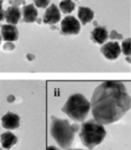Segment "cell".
Listing matches in <instances>:
<instances>
[{"label": "cell", "instance_id": "cell-1", "mask_svg": "<svg viewBox=\"0 0 131 150\" xmlns=\"http://www.w3.org/2000/svg\"><path fill=\"white\" fill-rule=\"evenodd\" d=\"M90 104L94 119L104 125H111L130 110L131 97L123 82L106 80L95 88Z\"/></svg>", "mask_w": 131, "mask_h": 150}, {"label": "cell", "instance_id": "cell-2", "mask_svg": "<svg viewBox=\"0 0 131 150\" xmlns=\"http://www.w3.org/2000/svg\"><path fill=\"white\" fill-rule=\"evenodd\" d=\"M74 127L67 119L51 117L50 135L62 149H69L75 139Z\"/></svg>", "mask_w": 131, "mask_h": 150}, {"label": "cell", "instance_id": "cell-3", "mask_svg": "<svg viewBox=\"0 0 131 150\" xmlns=\"http://www.w3.org/2000/svg\"><path fill=\"white\" fill-rule=\"evenodd\" d=\"M62 110L74 121L81 122L88 116L91 104L82 94H74L69 97Z\"/></svg>", "mask_w": 131, "mask_h": 150}, {"label": "cell", "instance_id": "cell-4", "mask_svg": "<svg viewBox=\"0 0 131 150\" xmlns=\"http://www.w3.org/2000/svg\"><path fill=\"white\" fill-rule=\"evenodd\" d=\"M106 136V131L104 125L96 121L95 119H90L82 123L80 129L79 137L84 146L89 149H93L95 146L99 145Z\"/></svg>", "mask_w": 131, "mask_h": 150}, {"label": "cell", "instance_id": "cell-5", "mask_svg": "<svg viewBox=\"0 0 131 150\" xmlns=\"http://www.w3.org/2000/svg\"><path fill=\"white\" fill-rule=\"evenodd\" d=\"M62 33L67 35H77L81 30V24L76 18L68 16L62 21Z\"/></svg>", "mask_w": 131, "mask_h": 150}, {"label": "cell", "instance_id": "cell-6", "mask_svg": "<svg viewBox=\"0 0 131 150\" xmlns=\"http://www.w3.org/2000/svg\"><path fill=\"white\" fill-rule=\"evenodd\" d=\"M100 52L109 60H116L120 56L122 50H121V46L118 42L111 41L102 44V48H100Z\"/></svg>", "mask_w": 131, "mask_h": 150}, {"label": "cell", "instance_id": "cell-7", "mask_svg": "<svg viewBox=\"0 0 131 150\" xmlns=\"http://www.w3.org/2000/svg\"><path fill=\"white\" fill-rule=\"evenodd\" d=\"M1 125L4 129H8V131H13V129H17L21 125V119L20 116L15 113L13 112H7L1 118Z\"/></svg>", "mask_w": 131, "mask_h": 150}, {"label": "cell", "instance_id": "cell-8", "mask_svg": "<svg viewBox=\"0 0 131 150\" xmlns=\"http://www.w3.org/2000/svg\"><path fill=\"white\" fill-rule=\"evenodd\" d=\"M60 21V11L55 4H50L47 7L43 17V22L47 25H54Z\"/></svg>", "mask_w": 131, "mask_h": 150}, {"label": "cell", "instance_id": "cell-9", "mask_svg": "<svg viewBox=\"0 0 131 150\" xmlns=\"http://www.w3.org/2000/svg\"><path fill=\"white\" fill-rule=\"evenodd\" d=\"M1 37L6 42H13L19 39V30L15 25H3L1 27Z\"/></svg>", "mask_w": 131, "mask_h": 150}, {"label": "cell", "instance_id": "cell-10", "mask_svg": "<svg viewBox=\"0 0 131 150\" xmlns=\"http://www.w3.org/2000/svg\"><path fill=\"white\" fill-rule=\"evenodd\" d=\"M109 32L104 27H95L91 31L90 38L96 44H104L109 38Z\"/></svg>", "mask_w": 131, "mask_h": 150}, {"label": "cell", "instance_id": "cell-11", "mask_svg": "<svg viewBox=\"0 0 131 150\" xmlns=\"http://www.w3.org/2000/svg\"><path fill=\"white\" fill-rule=\"evenodd\" d=\"M22 17L21 9L18 6L11 5L5 11V21L9 25H17Z\"/></svg>", "mask_w": 131, "mask_h": 150}, {"label": "cell", "instance_id": "cell-12", "mask_svg": "<svg viewBox=\"0 0 131 150\" xmlns=\"http://www.w3.org/2000/svg\"><path fill=\"white\" fill-rule=\"evenodd\" d=\"M23 19L25 23H34L37 20L38 11L34 4H28L23 7Z\"/></svg>", "mask_w": 131, "mask_h": 150}, {"label": "cell", "instance_id": "cell-13", "mask_svg": "<svg viewBox=\"0 0 131 150\" xmlns=\"http://www.w3.org/2000/svg\"><path fill=\"white\" fill-rule=\"evenodd\" d=\"M0 142L4 149H11L18 143V137L11 132H5L0 137Z\"/></svg>", "mask_w": 131, "mask_h": 150}, {"label": "cell", "instance_id": "cell-14", "mask_svg": "<svg viewBox=\"0 0 131 150\" xmlns=\"http://www.w3.org/2000/svg\"><path fill=\"white\" fill-rule=\"evenodd\" d=\"M78 18H79V21L81 22L82 25H87L88 23H90L93 20L94 13L89 7L80 6L79 11H78Z\"/></svg>", "mask_w": 131, "mask_h": 150}, {"label": "cell", "instance_id": "cell-15", "mask_svg": "<svg viewBox=\"0 0 131 150\" xmlns=\"http://www.w3.org/2000/svg\"><path fill=\"white\" fill-rule=\"evenodd\" d=\"M58 8L62 11L64 13H71L75 9V2L73 0H62L60 3Z\"/></svg>", "mask_w": 131, "mask_h": 150}, {"label": "cell", "instance_id": "cell-16", "mask_svg": "<svg viewBox=\"0 0 131 150\" xmlns=\"http://www.w3.org/2000/svg\"><path fill=\"white\" fill-rule=\"evenodd\" d=\"M121 50L126 57L131 56V38L123 40V43L121 45Z\"/></svg>", "mask_w": 131, "mask_h": 150}, {"label": "cell", "instance_id": "cell-17", "mask_svg": "<svg viewBox=\"0 0 131 150\" xmlns=\"http://www.w3.org/2000/svg\"><path fill=\"white\" fill-rule=\"evenodd\" d=\"M34 5L38 8H47L50 3V0H33Z\"/></svg>", "mask_w": 131, "mask_h": 150}, {"label": "cell", "instance_id": "cell-18", "mask_svg": "<svg viewBox=\"0 0 131 150\" xmlns=\"http://www.w3.org/2000/svg\"><path fill=\"white\" fill-rule=\"evenodd\" d=\"M109 37L112 38V39H122V35H120V34L118 33L117 31H115V30H113L112 32L110 33V35H109Z\"/></svg>", "mask_w": 131, "mask_h": 150}, {"label": "cell", "instance_id": "cell-19", "mask_svg": "<svg viewBox=\"0 0 131 150\" xmlns=\"http://www.w3.org/2000/svg\"><path fill=\"white\" fill-rule=\"evenodd\" d=\"M46 150H60V149H58L55 146H48V147L46 148Z\"/></svg>", "mask_w": 131, "mask_h": 150}, {"label": "cell", "instance_id": "cell-20", "mask_svg": "<svg viewBox=\"0 0 131 150\" xmlns=\"http://www.w3.org/2000/svg\"><path fill=\"white\" fill-rule=\"evenodd\" d=\"M2 3H3V1L2 0H0V11L2 9Z\"/></svg>", "mask_w": 131, "mask_h": 150}, {"label": "cell", "instance_id": "cell-21", "mask_svg": "<svg viewBox=\"0 0 131 150\" xmlns=\"http://www.w3.org/2000/svg\"><path fill=\"white\" fill-rule=\"evenodd\" d=\"M68 150H83V149H79V148H75V149H70V148H69Z\"/></svg>", "mask_w": 131, "mask_h": 150}, {"label": "cell", "instance_id": "cell-22", "mask_svg": "<svg viewBox=\"0 0 131 150\" xmlns=\"http://www.w3.org/2000/svg\"><path fill=\"white\" fill-rule=\"evenodd\" d=\"M1 39H2V37H1V35H0V42H1Z\"/></svg>", "mask_w": 131, "mask_h": 150}, {"label": "cell", "instance_id": "cell-23", "mask_svg": "<svg viewBox=\"0 0 131 150\" xmlns=\"http://www.w3.org/2000/svg\"><path fill=\"white\" fill-rule=\"evenodd\" d=\"M0 150H5V149H4V148H3V149H0Z\"/></svg>", "mask_w": 131, "mask_h": 150}, {"label": "cell", "instance_id": "cell-24", "mask_svg": "<svg viewBox=\"0 0 131 150\" xmlns=\"http://www.w3.org/2000/svg\"><path fill=\"white\" fill-rule=\"evenodd\" d=\"M75 1H77V0H75Z\"/></svg>", "mask_w": 131, "mask_h": 150}]
</instances>
